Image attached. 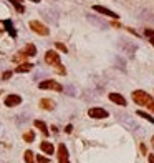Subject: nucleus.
<instances>
[{"mask_svg":"<svg viewBox=\"0 0 154 163\" xmlns=\"http://www.w3.org/2000/svg\"><path fill=\"white\" fill-rule=\"evenodd\" d=\"M147 108H149L151 112H154V102H152V103H151V105H149V107H147Z\"/></svg>","mask_w":154,"mask_h":163,"instance_id":"obj_26","label":"nucleus"},{"mask_svg":"<svg viewBox=\"0 0 154 163\" xmlns=\"http://www.w3.org/2000/svg\"><path fill=\"white\" fill-rule=\"evenodd\" d=\"M146 37H149L151 43L154 45V30H149V28H147V30H146Z\"/></svg>","mask_w":154,"mask_h":163,"instance_id":"obj_20","label":"nucleus"},{"mask_svg":"<svg viewBox=\"0 0 154 163\" xmlns=\"http://www.w3.org/2000/svg\"><path fill=\"white\" fill-rule=\"evenodd\" d=\"M32 2H35V3H37V2H40V0H32Z\"/></svg>","mask_w":154,"mask_h":163,"instance_id":"obj_29","label":"nucleus"},{"mask_svg":"<svg viewBox=\"0 0 154 163\" xmlns=\"http://www.w3.org/2000/svg\"><path fill=\"white\" fill-rule=\"evenodd\" d=\"M23 52H25V53H27L28 57H33L35 53H37V48H35V45H32V43H30V45H27V47H25V50H23Z\"/></svg>","mask_w":154,"mask_h":163,"instance_id":"obj_17","label":"nucleus"},{"mask_svg":"<svg viewBox=\"0 0 154 163\" xmlns=\"http://www.w3.org/2000/svg\"><path fill=\"white\" fill-rule=\"evenodd\" d=\"M88 115L91 116V118H98V120H101V118H108V112H106L104 108H101V107H93V108H90V112H88Z\"/></svg>","mask_w":154,"mask_h":163,"instance_id":"obj_5","label":"nucleus"},{"mask_svg":"<svg viewBox=\"0 0 154 163\" xmlns=\"http://www.w3.org/2000/svg\"><path fill=\"white\" fill-rule=\"evenodd\" d=\"M149 163H154V155H149Z\"/></svg>","mask_w":154,"mask_h":163,"instance_id":"obj_27","label":"nucleus"},{"mask_svg":"<svg viewBox=\"0 0 154 163\" xmlns=\"http://www.w3.org/2000/svg\"><path fill=\"white\" fill-rule=\"evenodd\" d=\"M33 68V65H32V63H22V65H19V67H17L15 68V72L17 73H25V72H30V70Z\"/></svg>","mask_w":154,"mask_h":163,"instance_id":"obj_13","label":"nucleus"},{"mask_svg":"<svg viewBox=\"0 0 154 163\" xmlns=\"http://www.w3.org/2000/svg\"><path fill=\"white\" fill-rule=\"evenodd\" d=\"M38 88H40V90H55V92H61L63 87L58 83V82H55V80H43V82H40Z\"/></svg>","mask_w":154,"mask_h":163,"instance_id":"obj_2","label":"nucleus"},{"mask_svg":"<svg viewBox=\"0 0 154 163\" xmlns=\"http://www.w3.org/2000/svg\"><path fill=\"white\" fill-rule=\"evenodd\" d=\"M22 103V97L20 95H8L5 98V105L7 107H17V105Z\"/></svg>","mask_w":154,"mask_h":163,"instance_id":"obj_8","label":"nucleus"},{"mask_svg":"<svg viewBox=\"0 0 154 163\" xmlns=\"http://www.w3.org/2000/svg\"><path fill=\"white\" fill-rule=\"evenodd\" d=\"M65 130H66V133H70V132H72V130H73V126H72V125H68L66 128H65Z\"/></svg>","mask_w":154,"mask_h":163,"instance_id":"obj_25","label":"nucleus"},{"mask_svg":"<svg viewBox=\"0 0 154 163\" xmlns=\"http://www.w3.org/2000/svg\"><path fill=\"white\" fill-rule=\"evenodd\" d=\"M56 68V73H60V75H65V73H66V70H65L61 65H58V67H55Z\"/></svg>","mask_w":154,"mask_h":163,"instance_id":"obj_23","label":"nucleus"},{"mask_svg":"<svg viewBox=\"0 0 154 163\" xmlns=\"http://www.w3.org/2000/svg\"><path fill=\"white\" fill-rule=\"evenodd\" d=\"M40 148H41V151H43V153L45 155H53V153H55V147H53V143H50V142H46V140H45V142H41L40 143Z\"/></svg>","mask_w":154,"mask_h":163,"instance_id":"obj_10","label":"nucleus"},{"mask_svg":"<svg viewBox=\"0 0 154 163\" xmlns=\"http://www.w3.org/2000/svg\"><path fill=\"white\" fill-rule=\"evenodd\" d=\"M108 98H109V100L113 102V103H116V105L126 107V98H124L121 93H114V92H113V93H109V95H108Z\"/></svg>","mask_w":154,"mask_h":163,"instance_id":"obj_7","label":"nucleus"},{"mask_svg":"<svg viewBox=\"0 0 154 163\" xmlns=\"http://www.w3.org/2000/svg\"><path fill=\"white\" fill-rule=\"evenodd\" d=\"M133 100L138 103V105H146V107H149V105L154 102L149 93H146V92H143V90L133 92Z\"/></svg>","mask_w":154,"mask_h":163,"instance_id":"obj_1","label":"nucleus"},{"mask_svg":"<svg viewBox=\"0 0 154 163\" xmlns=\"http://www.w3.org/2000/svg\"><path fill=\"white\" fill-rule=\"evenodd\" d=\"M2 23H3V27L7 28V32L10 33V37H17V32H15V28L12 27V22L10 20H3Z\"/></svg>","mask_w":154,"mask_h":163,"instance_id":"obj_14","label":"nucleus"},{"mask_svg":"<svg viewBox=\"0 0 154 163\" xmlns=\"http://www.w3.org/2000/svg\"><path fill=\"white\" fill-rule=\"evenodd\" d=\"M30 28H32V30H33L35 33L41 35V37H46V35L50 33L48 27H46V25H43V23H40L38 20H32V22H30Z\"/></svg>","mask_w":154,"mask_h":163,"instance_id":"obj_3","label":"nucleus"},{"mask_svg":"<svg viewBox=\"0 0 154 163\" xmlns=\"http://www.w3.org/2000/svg\"><path fill=\"white\" fill-rule=\"evenodd\" d=\"M33 123H35V126H37L41 133H43V137H48V128H46L45 121H41V120H35Z\"/></svg>","mask_w":154,"mask_h":163,"instance_id":"obj_12","label":"nucleus"},{"mask_svg":"<svg viewBox=\"0 0 154 163\" xmlns=\"http://www.w3.org/2000/svg\"><path fill=\"white\" fill-rule=\"evenodd\" d=\"M40 107L43 110H53V108H55V102H53L51 98H41V100H40Z\"/></svg>","mask_w":154,"mask_h":163,"instance_id":"obj_11","label":"nucleus"},{"mask_svg":"<svg viewBox=\"0 0 154 163\" xmlns=\"http://www.w3.org/2000/svg\"><path fill=\"white\" fill-rule=\"evenodd\" d=\"M136 113H138L139 116H143V118H146L147 121H149V123H154V116H152V115H149V113L143 112V110H138V112H136Z\"/></svg>","mask_w":154,"mask_h":163,"instance_id":"obj_16","label":"nucleus"},{"mask_svg":"<svg viewBox=\"0 0 154 163\" xmlns=\"http://www.w3.org/2000/svg\"><path fill=\"white\" fill-rule=\"evenodd\" d=\"M56 155H58V161H60V163H70V160H68V150H66V145H65V143L58 145Z\"/></svg>","mask_w":154,"mask_h":163,"instance_id":"obj_6","label":"nucleus"},{"mask_svg":"<svg viewBox=\"0 0 154 163\" xmlns=\"http://www.w3.org/2000/svg\"><path fill=\"white\" fill-rule=\"evenodd\" d=\"M55 47H56V48L60 50V52H63V53H66V52H68L66 45H63V43H60V42H56V43H55Z\"/></svg>","mask_w":154,"mask_h":163,"instance_id":"obj_19","label":"nucleus"},{"mask_svg":"<svg viewBox=\"0 0 154 163\" xmlns=\"http://www.w3.org/2000/svg\"><path fill=\"white\" fill-rule=\"evenodd\" d=\"M37 163H50V161H48V158H46V156L38 155V156H37Z\"/></svg>","mask_w":154,"mask_h":163,"instance_id":"obj_21","label":"nucleus"},{"mask_svg":"<svg viewBox=\"0 0 154 163\" xmlns=\"http://www.w3.org/2000/svg\"><path fill=\"white\" fill-rule=\"evenodd\" d=\"M23 160L27 163H35V156H33V151L32 150H27L25 155H23Z\"/></svg>","mask_w":154,"mask_h":163,"instance_id":"obj_15","label":"nucleus"},{"mask_svg":"<svg viewBox=\"0 0 154 163\" xmlns=\"http://www.w3.org/2000/svg\"><path fill=\"white\" fill-rule=\"evenodd\" d=\"M141 153H143V155H146V153H147V150H146L144 145H141Z\"/></svg>","mask_w":154,"mask_h":163,"instance_id":"obj_24","label":"nucleus"},{"mask_svg":"<svg viewBox=\"0 0 154 163\" xmlns=\"http://www.w3.org/2000/svg\"><path fill=\"white\" fill-rule=\"evenodd\" d=\"M23 140H25L27 143H32L33 140H35V133L33 132H27L25 135H23Z\"/></svg>","mask_w":154,"mask_h":163,"instance_id":"obj_18","label":"nucleus"},{"mask_svg":"<svg viewBox=\"0 0 154 163\" xmlns=\"http://www.w3.org/2000/svg\"><path fill=\"white\" fill-rule=\"evenodd\" d=\"M45 62L48 63V65H53V67H58L60 65V55H58V52H55V50H48L45 53Z\"/></svg>","mask_w":154,"mask_h":163,"instance_id":"obj_4","label":"nucleus"},{"mask_svg":"<svg viewBox=\"0 0 154 163\" xmlns=\"http://www.w3.org/2000/svg\"><path fill=\"white\" fill-rule=\"evenodd\" d=\"M151 142H152V147H154V137H152V138H151Z\"/></svg>","mask_w":154,"mask_h":163,"instance_id":"obj_28","label":"nucleus"},{"mask_svg":"<svg viewBox=\"0 0 154 163\" xmlns=\"http://www.w3.org/2000/svg\"><path fill=\"white\" fill-rule=\"evenodd\" d=\"M12 73H13V72H10V70H7V72H5V73L2 75V80H8V78L12 77Z\"/></svg>","mask_w":154,"mask_h":163,"instance_id":"obj_22","label":"nucleus"},{"mask_svg":"<svg viewBox=\"0 0 154 163\" xmlns=\"http://www.w3.org/2000/svg\"><path fill=\"white\" fill-rule=\"evenodd\" d=\"M93 10H96V12H99V14H103V15H108V17H111V19H119V17H118V14L111 12L109 8L101 7V5H93Z\"/></svg>","mask_w":154,"mask_h":163,"instance_id":"obj_9","label":"nucleus"}]
</instances>
